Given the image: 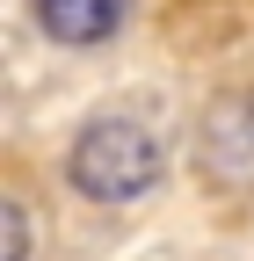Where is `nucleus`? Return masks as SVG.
Masks as SVG:
<instances>
[{"instance_id": "obj_1", "label": "nucleus", "mask_w": 254, "mask_h": 261, "mask_svg": "<svg viewBox=\"0 0 254 261\" xmlns=\"http://www.w3.org/2000/svg\"><path fill=\"white\" fill-rule=\"evenodd\" d=\"M160 174H167L160 138L138 116H94V123H80V138L66 152V181L87 203H138L160 189Z\"/></svg>"}, {"instance_id": "obj_2", "label": "nucleus", "mask_w": 254, "mask_h": 261, "mask_svg": "<svg viewBox=\"0 0 254 261\" xmlns=\"http://www.w3.org/2000/svg\"><path fill=\"white\" fill-rule=\"evenodd\" d=\"M196 167L211 189L254 196V94H218L196 123Z\"/></svg>"}, {"instance_id": "obj_3", "label": "nucleus", "mask_w": 254, "mask_h": 261, "mask_svg": "<svg viewBox=\"0 0 254 261\" xmlns=\"http://www.w3.org/2000/svg\"><path fill=\"white\" fill-rule=\"evenodd\" d=\"M37 22L58 44H102L131 22V0H37Z\"/></svg>"}, {"instance_id": "obj_4", "label": "nucleus", "mask_w": 254, "mask_h": 261, "mask_svg": "<svg viewBox=\"0 0 254 261\" xmlns=\"http://www.w3.org/2000/svg\"><path fill=\"white\" fill-rule=\"evenodd\" d=\"M0 261H29V211L15 189L0 196Z\"/></svg>"}]
</instances>
